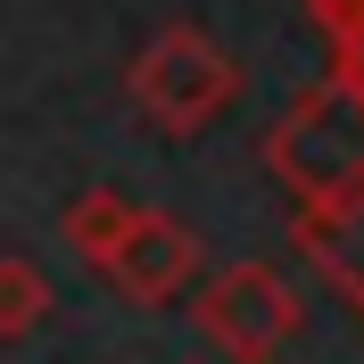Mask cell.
Masks as SVG:
<instances>
[{
	"label": "cell",
	"mask_w": 364,
	"mask_h": 364,
	"mask_svg": "<svg viewBox=\"0 0 364 364\" xmlns=\"http://www.w3.org/2000/svg\"><path fill=\"white\" fill-rule=\"evenodd\" d=\"M199 273H207V240L166 207H141L133 232L116 240V257L100 265V282L116 298H133V306H174V298L199 290Z\"/></svg>",
	"instance_id": "4"
},
{
	"label": "cell",
	"mask_w": 364,
	"mask_h": 364,
	"mask_svg": "<svg viewBox=\"0 0 364 364\" xmlns=\"http://www.w3.org/2000/svg\"><path fill=\"white\" fill-rule=\"evenodd\" d=\"M133 215H141V207L124 199V191H108V182H91V191H75V199H67V215H58V240H67V249L83 257L91 273H100V265L116 257V240L133 232Z\"/></svg>",
	"instance_id": "6"
},
{
	"label": "cell",
	"mask_w": 364,
	"mask_h": 364,
	"mask_svg": "<svg viewBox=\"0 0 364 364\" xmlns=\"http://www.w3.org/2000/svg\"><path fill=\"white\" fill-rule=\"evenodd\" d=\"M124 100L141 108L149 133H207V124H224L232 100H240V58H232L207 25H158L149 42L133 50V67H124Z\"/></svg>",
	"instance_id": "1"
},
{
	"label": "cell",
	"mask_w": 364,
	"mask_h": 364,
	"mask_svg": "<svg viewBox=\"0 0 364 364\" xmlns=\"http://www.w3.org/2000/svg\"><path fill=\"white\" fill-rule=\"evenodd\" d=\"M323 42H331V75H340L348 91H364V17L340 25V33H323Z\"/></svg>",
	"instance_id": "8"
},
{
	"label": "cell",
	"mask_w": 364,
	"mask_h": 364,
	"mask_svg": "<svg viewBox=\"0 0 364 364\" xmlns=\"http://www.w3.org/2000/svg\"><path fill=\"white\" fill-rule=\"evenodd\" d=\"M50 323V273L33 257H0V340H33Z\"/></svg>",
	"instance_id": "7"
},
{
	"label": "cell",
	"mask_w": 364,
	"mask_h": 364,
	"mask_svg": "<svg viewBox=\"0 0 364 364\" xmlns=\"http://www.w3.org/2000/svg\"><path fill=\"white\" fill-rule=\"evenodd\" d=\"M191 323H199L207 348H224L240 364H265L306 331V298L290 290V273L265 265V257H240V265H215L199 273L191 290Z\"/></svg>",
	"instance_id": "3"
},
{
	"label": "cell",
	"mask_w": 364,
	"mask_h": 364,
	"mask_svg": "<svg viewBox=\"0 0 364 364\" xmlns=\"http://www.w3.org/2000/svg\"><path fill=\"white\" fill-rule=\"evenodd\" d=\"M265 166L298 207L356 191L364 182V91H348L340 75L298 83L290 108L273 116V133H265Z\"/></svg>",
	"instance_id": "2"
},
{
	"label": "cell",
	"mask_w": 364,
	"mask_h": 364,
	"mask_svg": "<svg viewBox=\"0 0 364 364\" xmlns=\"http://www.w3.org/2000/svg\"><path fill=\"white\" fill-rule=\"evenodd\" d=\"M290 240H298V257L364 315V182L340 191V199H306L290 215Z\"/></svg>",
	"instance_id": "5"
},
{
	"label": "cell",
	"mask_w": 364,
	"mask_h": 364,
	"mask_svg": "<svg viewBox=\"0 0 364 364\" xmlns=\"http://www.w3.org/2000/svg\"><path fill=\"white\" fill-rule=\"evenodd\" d=\"M298 9H306L323 33H340V25H356V17H364V0H298Z\"/></svg>",
	"instance_id": "9"
}]
</instances>
